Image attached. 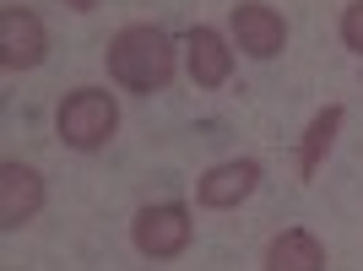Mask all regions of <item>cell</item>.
<instances>
[{
    "label": "cell",
    "mask_w": 363,
    "mask_h": 271,
    "mask_svg": "<svg viewBox=\"0 0 363 271\" xmlns=\"http://www.w3.org/2000/svg\"><path fill=\"white\" fill-rule=\"evenodd\" d=\"M342 44L363 60V0H352L347 11H342Z\"/></svg>",
    "instance_id": "obj_11"
},
{
    "label": "cell",
    "mask_w": 363,
    "mask_h": 271,
    "mask_svg": "<svg viewBox=\"0 0 363 271\" xmlns=\"http://www.w3.org/2000/svg\"><path fill=\"white\" fill-rule=\"evenodd\" d=\"M65 6H71V11H82V16H87V11H98V0H65Z\"/></svg>",
    "instance_id": "obj_12"
},
{
    "label": "cell",
    "mask_w": 363,
    "mask_h": 271,
    "mask_svg": "<svg viewBox=\"0 0 363 271\" xmlns=\"http://www.w3.org/2000/svg\"><path fill=\"white\" fill-rule=\"evenodd\" d=\"M184 49H190V82L196 87H223L233 76V49H228V38L217 28H190Z\"/></svg>",
    "instance_id": "obj_8"
},
{
    "label": "cell",
    "mask_w": 363,
    "mask_h": 271,
    "mask_svg": "<svg viewBox=\"0 0 363 271\" xmlns=\"http://www.w3.org/2000/svg\"><path fill=\"white\" fill-rule=\"evenodd\" d=\"M342 120H347V109H342V104H325L315 120L303 125V136H298V179H303V184L315 179L320 168H325V157H331V147H336Z\"/></svg>",
    "instance_id": "obj_9"
},
{
    "label": "cell",
    "mask_w": 363,
    "mask_h": 271,
    "mask_svg": "<svg viewBox=\"0 0 363 271\" xmlns=\"http://www.w3.org/2000/svg\"><path fill=\"white\" fill-rule=\"evenodd\" d=\"M255 184H260V163H255V157H228V163H217V168L201 174L196 201L206 211H233L239 201L255 196Z\"/></svg>",
    "instance_id": "obj_6"
},
{
    "label": "cell",
    "mask_w": 363,
    "mask_h": 271,
    "mask_svg": "<svg viewBox=\"0 0 363 271\" xmlns=\"http://www.w3.org/2000/svg\"><path fill=\"white\" fill-rule=\"evenodd\" d=\"M49 55V28L28 6H6L0 11V65L6 71H33Z\"/></svg>",
    "instance_id": "obj_4"
},
{
    "label": "cell",
    "mask_w": 363,
    "mask_h": 271,
    "mask_svg": "<svg viewBox=\"0 0 363 271\" xmlns=\"http://www.w3.org/2000/svg\"><path fill=\"white\" fill-rule=\"evenodd\" d=\"M190 233H196V223H190V206H179V201L141 206L136 223H130V244L147 260H179L190 250Z\"/></svg>",
    "instance_id": "obj_3"
},
{
    "label": "cell",
    "mask_w": 363,
    "mask_h": 271,
    "mask_svg": "<svg viewBox=\"0 0 363 271\" xmlns=\"http://www.w3.org/2000/svg\"><path fill=\"white\" fill-rule=\"evenodd\" d=\"M266 271H325V244L309 228H282L266 244Z\"/></svg>",
    "instance_id": "obj_10"
},
{
    "label": "cell",
    "mask_w": 363,
    "mask_h": 271,
    "mask_svg": "<svg viewBox=\"0 0 363 271\" xmlns=\"http://www.w3.org/2000/svg\"><path fill=\"white\" fill-rule=\"evenodd\" d=\"M49 190L44 174L28 163H0V228H28L38 211H44Z\"/></svg>",
    "instance_id": "obj_7"
},
{
    "label": "cell",
    "mask_w": 363,
    "mask_h": 271,
    "mask_svg": "<svg viewBox=\"0 0 363 271\" xmlns=\"http://www.w3.org/2000/svg\"><path fill=\"white\" fill-rule=\"evenodd\" d=\"M233 44L250 60H277L288 49V22H282V11L260 6V0H239L233 6Z\"/></svg>",
    "instance_id": "obj_5"
},
{
    "label": "cell",
    "mask_w": 363,
    "mask_h": 271,
    "mask_svg": "<svg viewBox=\"0 0 363 271\" xmlns=\"http://www.w3.org/2000/svg\"><path fill=\"white\" fill-rule=\"evenodd\" d=\"M55 131L71 152H98L114 141L120 131V104H114V92L108 87H76L60 98L55 109Z\"/></svg>",
    "instance_id": "obj_2"
},
{
    "label": "cell",
    "mask_w": 363,
    "mask_h": 271,
    "mask_svg": "<svg viewBox=\"0 0 363 271\" xmlns=\"http://www.w3.org/2000/svg\"><path fill=\"white\" fill-rule=\"evenodd\" d=\"M104 65H108V76H114L125 92L152 98V92H163L168 82H174L179 55H174V38H168L163 28H152V22H130V28H120L114 38H108Z\"/></svg>",
    "instance_id": "obj_1"
}]
</instances>
